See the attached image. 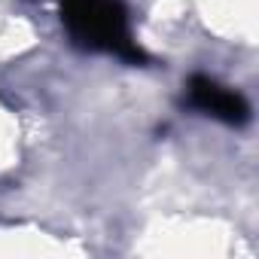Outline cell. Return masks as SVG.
<instances>
[{
	"label": "cell",
	"instance_id": "1",
	"mask_svg": "<svg viewBox=\"0 0 259 259\" xmlns=\"http://www.w3.org/2000/svg\"><path fill=\"white\" fill-rule=\"evenodd\" d=\"M58 13L76 46L116 55L128 64L147 61V52L132 34V22L122 0H58Z\"/></svg>",
	"mask_w": 259,
	"mask_h": 259
},
{
	"label": "cell",
	"instance_id": "2",
	"mask_svg": "<svg viewBox=\"0 0 259 259\" xmlns=\"http://www.w3.org/2000/svg\"><path fill=\"white\" fill-rule=\"evenodd\" d=\"M186 92H189V104H192L195 110H201V113H207V116H213V119H220V122H226V125H244V122L250 119L247 101H244L238 92L220 85V82L210 79V76L195 73V76L189 79V89H186Z\"/></svg>",
	"mask_w": 259,
	"mask_h": 259
}]
</instances>
